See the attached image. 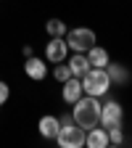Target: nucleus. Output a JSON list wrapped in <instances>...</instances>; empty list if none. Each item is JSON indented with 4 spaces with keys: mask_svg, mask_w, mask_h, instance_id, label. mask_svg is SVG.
Listing matches in <instances>:
<instances>
[{
    "mask_svg": "<svg viewBox=\"0 0 132 148\" xmlns=\"http://www.w3.org/2000/svg\"><path fill=\"white\" fill-rule=\"evenodd\" d=\"M71 119L74 124H79L82 130H90V127H98L101 124V98L95 95H82L79 101L71 103Z\"/></svg>",
    "mask_w": 132,
    "mask_h": 148,
    "instance_id": "obj_1",
    "label": "nucleus"
},
{
    "mask_svg": "<svg viewBox=\"0 0 132 148\" xmlns=\"http://www.w3.org/2000/svg\"><path fill=\"white\" fill-rule=\"evenodd\" d=\"M82 90H85V95L106 98V95H108V90H111V79H108L106 69H95V66H90L87 74H82Z\"/></svg>",
    "mask_w": 132,
    "mask_h": 148,
    "instance_id": "obj_2",
    "label": "nucleus"
},
{
    "mask_svg": "<svg viewBox=\"0 0 132 148\" xmlns=\"http://www.w3.org/2000/svg\"><path fill=\"white\" fill-rule=\"evenodd\" d=\"M64 40H66L69 50H74V53H87L92 45L98 42V40H95V32H92V29H87V27L69 29V32L64 34Z\"/></svg>",
    "mask_w": 132,
    "mask_h": 148,
    "instance_id": "obj_3",
    "label": "nucleus"
},
{
    "mask_svg": "<svg viewBox=\"0 0 132 148\" xmlns=\"http://www.w3.org/2000/svg\"><path fill=\"white\" fill-rule=\"evenodd\" d=\"M85 132L87 130H82L79 124H74V122H69V124H61L58 127V132H55V143H58L61 148H82L85 145Z\"/></svg>",
    "mask_w": 132,
    "mask_h": 148,
    "instance_id": "obj_4",
    "label": "nucleus"
},
{
    "mask_svg": "<svg viewBox=\"0 0 132 148\" xmlns=\"http://www.w3.org/2000/svg\"><path fill=\"white\" fill-rule=\"evenodd\" d=\"M124 122V111H122V103L119 101H106L101 103V127L108 130V127H116Z\"/></svg>",
    "mask_w": 132,
    "mask_h": 148,
    "instance_id": "obj_5",
    "label": "nucleus"
},
{
    "mask_svg": "<svg viewBox=\"0 0 132 148\" xmlns=\"http://www.w3.org/2000/svg\"><path fill=\"white\" fill-rule=\"evenodd\" d=\"M69 56V45L64 37H50V42L45 45V61L50 64H58V61H66Z\"/></svg>",
    "mask_w": 132,
    "mask_h": 148,
    "instance_id": "obj_6",
    "label": "nucleus"
},
{
    "mask_svg": "<svg viewBox=\"0 0 132 148\" xmlns=\"http://www.w3.org/2000/svg\"><path fill=\"white\" fill-rule=\"evenodd\" d=\"M85 95V90H82V79L79 77H69L66 82H64V90H61V98H64V103H74V101H79Z\"/></svg>",
    "mask_w": 132,
    "mask_h": 148,
    "instance_id": "obj_7",
    "label": "nucleus"
},
{
    "mask_svg": "<svg viewBox=\"0 0 132 148\" xmlns=\"http://www.w3.org/2000/svg\"><path fill=\"white\" fill-rule=\"evenodd\" d=\"M106 74H108V79H111V85H129L132 82V74H129V69L127 66H122V64H114V61H108L106 64Z\"/></svg>",
    "mask_w": 132,
    "mask_h": 148,
    "instance_id": "obj_8",
    "label": "nucleus"
},
{
    "mask_svg": "<svg viewBox=\"0 0 132 148\" xmlns=\"http://www.w3.org/2000/svg\"><path fill=\"white\" fill-rule=\"evenodd\" d=\"M85 145L87 148H106V145H111L108 143V132L98 124V127H90L87 132H85Z\"/></svg>",
    "mask_w": 132,
    "mask_h": 148,
    "instance_id": "obj_9",
    "label": "nucleus"
},
{
    "mask_svg": "<svg viewBox=\"0 0 132 148\" xmlns=\"http://www.w3.org/2000/svg\"><path fill=\"white\" fill-rule=\"evenodd\" d=\"M24 71L29 79H45L48 77V66L42 58H37V56H29V58L24 61Z\"/></svg>",
    "mask_w": 132,
    "mask_h": 148,
    "instance_id": "obj_10",
    "label": "nucleus"
},
{
    "mask_svg": "<svg viewBox=\"0 0 132 148\" xmlns=\"http://www.w3.org/2000/svg\"><path fill=\"white\" fill-rule=\"evenodd\" d=\"M85 56H87V61H90V66H95V69H106V64L111 61V56H108V50H106V48H101L98 42L92 45V48H90V50H87Z\"/></svg>",
    "mask_w": 132,
    "mask_h": 148,
    "instance_id": "obj_11",
    "label": "nucleus"
},
{
    "mask_svg": "<svg viewBox=\"0 0 132 148\" xmlns=\"http://www.w3.org/2000/svg\"><path fill=\"white\" fill-rule=\"evenodd\" d=\"M58 127H61V122H58V116H53V114H45L42 119H40V124H37V130H40V135L42 138H55V132H58Z\"/></svg>",
    "mask_w": 132,
    "mask_h": 148,
    "instance_id": "obj_12",
    "label": "nucleus"
},
{
    "mask_svg": "<svg viewBox=\"0 0 132 148\" xmlns=\"http://www.w3.org/2000/svg\"><path fill=\"white\" fill-rule=\"evenodd\" d=\"M66 64L71 69V77H79V79H82V74H87V69H90V61H87L85 53H74Z\"/></svg>",
    "mask_w": 132,
    "mask_h": 148,
    "instance_id": "obj_13",
    "label": "nucleus"
},
{
    "mask_svg": "<svg viewBox=\"0 0 132 148\" xmlns=\"http://www.w3.org/2000/svg\"><path fill=\"white\" fill-rule=\"evenodd\" d=\"M45 29H48V34H50V37H64V34L69 32V29H66V24L61 21V18H48Z\"/></svg>",
    "mask_w": 132,
    "mask_h": 148,
    "instance_id": "obj_14",
    "label": "nucleus"
},
{
    "mask_svg": "<svg viewBox=\"0 0 132 148\" xmlns=\"http://www.w3.org/2000/svg\"><path fill=\"white\" fill-rule=\"evenodd\" d=\"M53 77H55V82H66L69 77H71V69H69V64L66 61H58V64H55V69H53Z\"/></svg>",
    "mask_w": 132,
    "mask_h": 148,
    "instance_id": "obj_15",
    "label": "nucleus"
},
{
    "mask_svg": "<svg viewBox=\"0 0 132 148\" xmlns=\"http://www.w3.org/2000/svg\"><path fill=\"white\" fill-rule=\"evenodd\" d=\"M106 132H108V143H111V145H122V143H124V130H122V124L108 127Z\"/></svg>",
    "mask_w": 132,
    "mask_h": 148,
    "instance_id": "obj_16",
    "label": "nucleus"
},
{
    "mask_svg": "<svg viewBox=\"0 0 132 148\" xmlns=\"http://www.w3.org/2000/svg\"><path fill=\"white\" fill-rule=\"evenodd\" d=\"M8 98H11V87H8V85H5L3 79H0V106H3V103H5Z\"/></svg>",
    "mask_w": 132,
    "mask_h": 148,
    "instance_id": "obj_17",
    "label": "nucleus"
}]
</instances>
